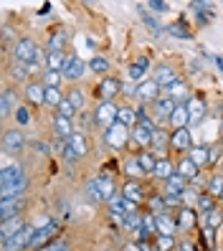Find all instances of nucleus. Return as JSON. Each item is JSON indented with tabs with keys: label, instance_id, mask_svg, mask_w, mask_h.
<instances>
[{
	"label": "nucleus",
	"instance_id": "1",
	"mask_svg": "<svg viewBox=\"0 0 223 251\" xmlns=\"http://www.w3.org/2000/svg\"><path fill=\"white\" fill-rule=\"evenodd\" d=\"M28 188V175L21 165H5L0 173V198H18Z\"/></svg>",
	"mask_w": 223,
	"mask_h": 251
},
{
	"label": "nucleus",
	"instance_id": "2",
	"mask_svg": "<svg viewBox=\"0 0 223 251\" xmlns=\"http://www.w3.org/2000/svg\"><path fill=\"white\" fill-rule=\"evenodd\" d=\"M13 58H16V64H41V51H38V43L33 38H18L13 43Z\"/></svg>",
	"mask_w": 223,
	"mask_h": 251
},
{
	"label": "nucleus",
	"instance_id": "3",
	"mask_svg": "<svg viewBox=\"0 0 223 251\" xmlns=\"http://www.w3.org/2000/svg\"><path fill=\"white\" fill-rule=\"evenodd\" d=\"M129 140H132V129L127 125H122L120 120H117L107 132H104V142H107L112 150H124Z\"/></svg>",
	"mask_w": 223,
	"mask_h": 251
},
{
	"label": "nucleus",
	"instance_id": "4",
	"mask_svg": "<svg viewBox=\"0 0 223 251\" xmlns=\"http://www.w3.org/2000/svg\"><path fill=\"white\" fill-rule=\"evenodd\" d=\"M36 231L38 228L33 224H25L18 233H13L10 239H5L0 246H3V251H28V244H31V239L36 236Z\"/></svg>",
	"mask_w": 223,
	"mask_h": 251
},
{
	"label": "nucleus",
	"instance_id": "5",
	"mask_svg": "<svg viewBox=\"0 0 223 251\" xmlns=\"http://www.w3.org/2000/svg\"><path fill=\"white\" fill-rule=\"evenodd\" d=\"M56 236H58V224L56 221H51L49 226H43L36 231V236L31 239V244H28V251H41V249H46L49 244L56 241Z\"/></svg>",
	"mask_w": 223,
	"mask_h": 251
},
{
	"label": "nucleus",
	"instance_id": "6",
	"mask_svg": "<svg viewBox=\"0 0 223 251\" xmlns=\"http://www.w3.org/2000/svg\"><path fill=\"white\" fill-rule=\"evenodd\" d=\"M117 114H120V107H117L114 101H99L97 109H94V122L109 129L117 122Z\"/></svg>",
	"mask_w": 223,
	"mask_h": 251
},
{
	"label": "nucleus",
	"instance_id": "7",
	"mask_svg": "<svg viewBox=\"0 0 223 251\" xmlns=\"http://www.w3.org/2000/svg\"><path fill=\"white\" fill-rule=\"evenodd\" d=\"M120 92H122V81L114 79V76H104L97 84V89H94V94H97L99 101H114V97L120 94Z\"/></svg>",
	"mask_w": 223,
	"mask_h": 251
},
{
	"label": "nucleus",
	"instance_id": "8",
	"mask_svg": "<svg viewBox=\"0 0 223 251\" xmlns=\"http://www.w3.org/2000/svg\"><path fill=\"white\" fill-rule=\"evenodd\" d=\"M89 152V142L81 132H74V135L66 140V150H64V157L69 160H76V157H84Z\"/></svg>",
	"mask_w": 223,
	"mask_h": 251
},
{
	"label": "nucleus",
	"instance_id": "9",
	"mask_svg": "<svg viewBox=\"0 0 223 251\" xmlns=\"http://www.w3.org/2000/svg\"><path fill=\"white\" fill-rule=\"evenodd\" d=\"M23 145H25V137H23V132L16 127V129H5L3 132V150L8 155H18L23 150Z\"/></svg>",
	"mask_w": 223,
	"mask_h": 251
},
{
	"label": "nucleus",
	"instance_id": "10",
	"mask_svg": "<svg viewBox=\"0 0 223 251\" xmlns=\"http://www.w3.org/2000/svg\"><path fill=\"white\" fill-rule=\"evenodd\" d=\"M23 208H25L23 196H18V198H0V221H8L13 216H23Z\"/></svg>",
	"mask_w": 223,
	"mask_h": 251
},
{
	"label": "nucleus",
	"instance_id": "11",
	"mask_svg": "<svg viewBox=\"0 0 223 251\" xmlns=\"http://www.w3.org/2000/svg\"><path fill=\"white\" fill-rule=\"evenodd\" d=\"M86 69H89V64H84L79 56H69L66 58V66H64V79L66 81H79L84 74H86Z\"/></svg>",
	"mask_w": 223,
	"mask_h": 251
},
{
	"label": "nucleus",
	"instance_id": "12",
	"mask_svg": "<svg viewBox=\"0 0 223 251\" xmlns=\"http://www.w3.org/2000/svg\"><path fill=\"white\" fill-rule=\"evenodd\" d=\"M160 89H162V86L155 79H145L137 86V99L142 101V104H147V101H152V104H155V101L160 99Z\"/></svg>",
	"mask_w": 223,
	"mask_h": 251
},
{
	"label": "nucleus",
	"instance_id": "13",
	"mask_svg": "<svg viewBox=\"0 0 223 251\" xmlns=\"http://www.w3.org/2000/svg\"><path fill=\"white\" fill-rule=\"evenodd\" d=\"M25 99H28V104H33V107H43L46 104V86H43V81H31V84H25Z\"/></svg>",
	"mask_w": 223,
	"mask_h": 251
},
{
	"label": "nucleus",
	"instance_id": "14",
	"mask_svg": "<svg viewBox=\"0 0 223 251\" xmlns=\"http://www.w3.org/2000/svg\"><path fill=\"white\" fill-rule=\"evenodd\" d=\"M175 109H177V101H175L173 97H168V94L160 97V99L155 101V117H157L160 122H165V120L170 122V117H173Z\"/></svg>",
	"mask_w": 223,
	"mask_h": 251
},
{
	"label": "nucleus",
	"instance_id": "15",
	"mask_svg": "<svg viewBox=\"0 0 223 251\" xmlns=\"http://www.w3.org/2000/svg\"><path fill=\"white\" fill-rule=\"evenodd\" d=\"M170 147H173L175 152H190L193 140H190L188 127H185V129H173V135H170Z\"/></svg>",
	"mask_w": 223,
	"mask_h": 251
},
{
	"label": "nucleus",
	"instance_id": "16",
	"mask_svg": "<svg viewBox=\"0 0 223 251\" xmlns=\"http://www.w3.org/2000/svg\"><path fill=\"white\" fill-rule=\"evenodd\" d=\"M122 196L127 198V201H132V203H142V201H147V196H145V188H142V183L140 180H124L122 183Z\"/></svg>",
	"mask_w": 223,
	"mask_h": 251
},
{
	"label": "nucleus",
	"instance_id": "17",
	"mask_svg": "<svg viewBox=\"0 0 223 251\" xmlns=\"http://www.w3.org/2000/svg\"><path fill=\"white\" fill-rule=\"evenodd\" d=\"M155 81L162 86V89H170L173 84L180 81V74H177L173 66H157V71H155Z\"/></svg>",
	"mask_w": 223,
	"mask_h": 251
},
{
	"label": "nucleus",
	"instance_id": "18",
	"mask_svg": "<svg viewBox=\"0 0 223 251\" xmlns=\"http://www.w3.org/2000/svg\"><path fill=\"white\" fill-rule=\"evenodd\" d=\"M155 218H157V233H162V236H175L177 228H180V226H177V218H173L170 211L157 213Z\"/></svg>",
	"mask_w": 223,
	"mask_h": 251
},
{
	"label": "nucleus",
	"instance_id": "19",
	"mask_svg": "<svg viewBox=\"0 0 223 251\" xmlns=\"http://www.w3.org/2000/svg\"><path fill=\"white\" fill-rule=\"evenodd\" d=\"M175 173H177V175H183V178H185L188 183H193V180H196L198 175H200V170H198L196 165H193V160H190L188 155L177 160V165H175Z\"/></svg>",
	"mask_w": 223,
	"mask_h": 251
},
{
	"label": "nucleus",
	"instance_id": "20",
	"mask_svg": "<svg viewBox=\"0 0 223 251\" xmlns=\"http://www.w3.org/2000/svg\"><path fill=\"white\" fill-rule=\"evenodd\" d=\"M25 226V221H23V216H13V218H8V221H3L0 224V241H5V239H10L13 233H18L21 228Z\"/></svg>",
	"mask_w": 223,
	"mask_h": 251
},
{
	"label": "nucleus",
	"instance_id": "21",
	"mask_svg": "<svg viewBox=\"0 0 223 251\" xmlns=\"http://www.w3.org/2000/svg\"><path fill=\"white\" fill-rule=\"evenodd\" d=\"M188 157L193 160V165L200 170V168L208 165V157H211V147H205V145H193V147H190V152H188Z\"/></svg>",
	"mask_w": 223,
	"mask_h": 251
},
{
	"label": "nucleus",
	"instance_id": "22",
	"mask_svg": "<svg viewBox=\"0 0 223 251\" xmlns=\"http://www.w3.org/2000/svg\"><path fill=\"white\" fill-rule=\"evenodd\" d=\"M10 112H18V97L8 86V89H3V97H0V114L8 117Z\"/></svg>",
	"mask_w": 223,
	"mask_h": 251
},
{
	"label": "nucleus",
	"instance_id": "23",
	"mask_svg": "<svg viewBox=\"0 0 223 251\" xmlns=\"http://www.w3.org/2000/svg\"><path fill=\"white\" fill-rule=\"evenodd\" d=\"M168 97H173L177 104H188V101L193 99V94H190V86L185 84V81H177V84H173L170 89H168Z\"/></svg>",
	"mask_w": 223,
	"mask_h": 251
},
{
	"label": "nucleus",
	"instance_id": "24",
	"mask_svg": "<svg viewBox=\"0 0 223 251\" xmlns=\"http://www.w3.org/2000/svg\"><path fill=\"white\" fill-rule=\"evenodd\" d=\"M66 41H69V33L64 31V28L53 31V33H51V38H49L46 53H61V51H64V46H66Z\"/></svg>",
	"mask_w": 223,
	"mask_h": 251
},
{
	"label": "nucleus",
	"instance_id": "25",
	"mask_svg": "<svg viewBox=\"0 0 223 251\" xmlns=\"http://www.w3.org/2000/svg\"><path fill=\"white\" fill-rule=\"evenodd\" d=\"M190 125V112H188V104H177V109L173 112L170 117V127L173 129H185Z\"/></svg>",
	"mask_w": 223,
	"mask_h": 251
},
{
	"label": "nucleus",
	"instance_id": "26",
	"mask_svg": "<svg viewBox=\"0 0 223 251\" xmlns=\"http://www.w3.org/2000/svg\"><path fill=\"white\" fill-rule=\"evenodd\" d=\"M188 112H190V125H200L203 117H205V104L200 97H193L188 101Z\"/></svg>",
	"mask_w": 223,
	"mask_h": 251
},
{
	"label": "nucleus",
	"instance_id": "27",
	"mask_svg": "<svg viewBox=\"0 0 223 251\" xmlns=\"http://www.w3.org/2000/svg\"><path fill=\"white\" fill-rule=\"evenodd\" d=\"M152 175L168 183V180L173 178V175H175V165H173V160H170V157H160V160H157V168H155V173H152Z\"/></svg>",
	"mask_w": 223,
	"mask_h": 251
},
{
	"label": "nucleus",
	"instance_id": "28",
	"mask_svg": "<svg viewBox=\"0 0 223 251\" xmlns=\"http://www.w3.org/2000/svg\"><path fill=\"white\" fill-rule=\"evenodd\" d=\"M124 175H127V180H142L147 173L142 170V165H140L137 157H129V160L124 162Z\"/></svg>",
	"mask_w": 223,
	"mask_h": 251
},
{
	"label": "nucleus",
	"instance_id": "29",
	"mask_svg": "<svg viewBox=\"0 0 223 251\" xmlns=\"http://www.w3.org/2000/svg\"><path fill=\"white\" fill-rule=\"evenodd\" d=\"M218 205H216V198L211 196V193H200L198 198H196V211L198 213H203V216H208L211 211H216Z\"/></svg>",
	"mask_w": 223,
	"mask_h": 251
},
{
	"label": "nucleus",
	"instance_id": "30",
	"mask_svg": "<svg viewBox=\"0 0 223 251\" xmlns=\"http://www.w3.org/2000/svg\"><path fill=\"white\" fill-rule=\"evenodd\" d=\"M53 132H56V137L69 140V137L74 135V129H71V120H66V117H58V114H56V120H53Z\"/></svg>",
	"mask_w": 223,
	"mask_h": 251
},
{
	"label": "nucleus",
	"instance_id": "31",
	"mask_svg": "<svg viewBox=\"0 0 223 251\" xmlns=\"http://www.w3.org/2000/svg\"><path fill=\"white\" fill-rule=\"evenodd\" d=\"M165 185H168V193H175V196H185L188 193V180L183 178V175H177V173L173 175Z\"/></svg>",
	"mask_w": 223,
	"mask_h": 251
},
{
	"label": "nucleus",
	"instance_id": "32",
	"mask_svg": "<svg viewBox=\"0 0 223 251\" xmlns=\"http://www.w3.org/2000/svg\"><path fill=\"white\" fill-rule=\"evenodd\" d=\"M196 221H198V216H196L193 208H180V216H177V226H180V231H190L193 226H196Z\"/></svg>",
	"mask_w": 223,
	"mask_h": 251
},
{
	"label": "nucleus",
	"instance_id": "33",
	"mask_svg": "<svg viewBox=\"0 0 223 251\" xmlns=\"http://www.w3.org/2000/svg\"><path fill=\"white\" fill-rule=\"evenodd\" d=\"M64 74L61 71H43V86L46 89H61Z\"/></svg>",
	"mask_w": 223,
	"mask_h": 251
},
{
	"label": "nucleus",
	"instance_id": "34",
	"mask_svg": "<svg viewBox=\"0 0 223 251\" xmlns=\"http://www.w3.org/2000/svg\"><path fill=\"white\" fill-rule=\"evenodd\" d=\"M66 58H69V56H64V51H61V53H46V66H49V71H64Z\"/></svg>",
	"mask_w": 223,
	"mask_h": 251
},
{
	"label": "nucleus",
	"instance_id": "35",
	"mask_svg": "<svg viewBox=\"0 0 223 251\" xmlns=\"http://www.w3.org/2000/svg\"><path fill=\"white\" fill-rule=\"evenodd\" d=\"M86 198L92 203H104V196H101V185H99V178L89 180L86 183Z\"/></svg>",
	"mask_w": 223,
	"mask_h": 251
},
{
	"label": "nucleus",
	"instance_id": "36",
	"mask_svg": "<svg viewBox=\"0 0 223 251\" xmlns=\"http://www.w3.org/2000/svg\"><path fill=\"white\" fill-rule=\"evenodd\" d=\"M205 193H211L213 198H221V193H223V175H221V173H213V175H211Z\"/></svg>",
	"mask_w": 223,
	"mask_h": 251
},
{
	"label": "nucleus",
	"instance_id": "37",
	"mask_svg": "<svg viewBox=\"0 0 223 251\" xmlns=\"http://www.w3.org/2000/svg\"><path fill=\"white\" fill-rule=\"evenodd\" d=\"M137 160H140V165H142V170H145V173H155L157 160H160V157H155L150 150H145V152H140V155H137Z\"/></svg>",
	"mask_w": 223,
	"mask_h": 251
},
{
	"label": "nucleus",
	"instance_id": "38",
	"mask_svg": "<svg viewBox=\"0 0 223 251\" xmlns=\"http://www.w3.org/2000/svg\"><path fill=\"white\" fill-rule=\"evenodd\" d=\"M132 140H135L137 145H142L145 150H147V147L152 145V135H150V132H147V129H142L140 125H135V129H132Z\"/></svg>",
	"mask_w": 223,
	"mask_h": 251
},
{
	"label": "nucleus",
	"instance_id": "39",
	"mask_svg": "<svg viewBox=\"0 0 223 251\" xmlns=\"http://www.w3.org/2000/svg\"><path fill=\"white\" fill-rule=\"evenodd\" d=\"M99 185H101V196H104V201L109 203V201L117 196V185H114V180L107 178V175H101V178H99Z\"/></svg>",
	"mask_w": 223,
	"mask_h": 251
},
{
	"label": "nucleus",
	"instance_id": "40",
	"mask_svg": "<svg viewBox=\"0 0 223 251\" xmlns=\"http://www.w3.org/2000/svg\"><path fill=\"white\" fill-rule=\"evenodd\" d=\"M117 120H120L122 125H127V127L137 125V109H132V107H120V114H117Z\"/></svg>",
	"mask_w": 223,
	"mask_h": 251
},
{
	"label": "nucleus",
	"instance_id": "41",
	"mask_svg": "<svg viewBox=\"0 0 223 251\" xmlns=\"http://www.w3.org/2000/svg\"><path fill=\"white\" fill-rule=\"evenodd\" d=\"M147 205H150V211L147 213H165V196H147Z\"/></svg>",
	"mask_w": 223,
	"mask_h": 251
},
{
	"label": "nucleus",
	"instance_id": "42",
	"mask_svg": "<svg viewBox=\"0 0 223 251\" xmlns=\"http://www.w3.org/2000/svg\"><path fill=\"white\" fill-rule=\"evenodd\" d=\"M155 249H157V251H173V249H175V236H162V233H157V236H155Z\"/></svg>",
	"mask_w": 223,
	"mask_h": 251
},
{
	"label": "nucleus",
	"instance_id": "43",
	"mask_svg": "<svg viewBox=\"0 0 223 251\" xmlns=\"http://www.w3.org/2000/svg\"><path fill=\"white\" fill-rule=\"evenodd\" d=\"M223 226V211L221 208H216V211H211V213H208L205 216V228H221Z\"/></svg>",
	"mask_w": 223,
	"mask_h": 251
},
{
	"label": "nucleus",
	"instance_id": "44",
	"mask_svg": "<svg viewBox=\"0 0 223 251\" xmlns=\"http://www.w3.org/2000/svg\"><path fill=\"white\" fill-rule=\"evenodd\" d=\"M28 76H31V71H28L25 64H13L10 66V79L13 81H25Z\"/></svg>",
	"mask_w": 223,
	"mask_h": 251
},
{
	"label": "nucleus",
	"instance_id": "45",
	"mask_svg": "<svg viewBox=\"0 0 223 251\" xmlns=\"http://www.w3.org/2000/svg\"><path fill=\"white\" fill-rule=\"evenodd\" d=\"M168 33L175 36V38H193V33L188 31L185 23H173V25H168Z\"/></svg>",
	"mask_w": 223,
	"mask_h": 251
},
{
	"label": "nucleus",
	"instance_id": "46",
	"mask_svg": "<svg viewBox=\"0 0 223 251\" xmlns=\"http://www.w3.org/2000/svg\"><path fill=\"white\" fill-rule=\"evenodd\" d=\"M66 97L61 94V89H46V104L49 107H53V109H58V104H61Z\"/></svg>",
	"mask_w": 223,
	"mask_h": 251
},
{
	"label": "nucleus",
	"instance_id": "47",
	"mask_svg": "<svg viewBox=\"0 0 223 251\" xmlns=\"http://www.w3.org/2000/svg\"><path fill=\"white\" fill-rule=\"evenodd\" d=\"M89 69L97 71V74H104V71H109V61L104 56H94L92 61H89Z\"/></svg>",
	"mask_w": 223,
	"mask_h": 251
},
{
	"label": "nucleus",
	"instance_id": "48",
	"mask_svg": "<svg viewBox=\"0 0 223 251\" xmlns=\"http://www.w3.org/2000/svg\"><path fill=\"white\" fill-rule=\"evenodd\" d=\"M69 101H71V104L74 107H76V109H81L84 107V92L79 89V86H74V89H69V97H66Z\"/></svg>",
	"mask_w": 223,
	"mask_h": 251
},
{
	"label": "nucleus",
	"instance_id": "49",
	"mask_svg": "<svg viewBox=\"0 0 223 251\" xmlns=\"http://www.w3.org/2000/svg\"><path fill=\"white\" fill-rule=\"evenodd\" d=\"M165 208H168V211H173V208H177V211H180V208H185V205H183V196L165 193Z\"/></svg>",
	"mask_w": 223,
	"mask_h": 251
},
{
	"label": "nucleus",
	"instance_id": "50",
	"mask_svg": "<svg viewBox=\"0 0 223 251\" xmlns=\"http://www.w3.org/2000/svg\"><path fill=\"white\" fill-rule=\"evenodd\" d=\"M56 114H58V117H66V120H71V117H74V114H76V107H74V104H71V101H69V99H64V101H61V104H58V109H56Z\"/></svg>",
	"mask_w": 223,
	"mask_h": 251
},
{
	"label": "nucleus",
	"instance_id": "51",
	"mask_svg": "<svg viewBox=\"0 0 223 251\" xmlns=\"http://www.w3.org/2000/svg\"><path fill=\"white\" fill-rule=\"evenodd\" d=\"M152 145H155L157 150L162 152V150H165V147H170V137H168L165 132L160 129V132H155V135H152Z\"/></svg>",
	"mask_w": 223,
	"mask_h": 251
},
{
	"label": "nucleus",
	"instance_id": "52",
	"mask_svg": "<svg viewBox=\"0 0 223 251\" xmlns=\"http://www.w3.org/2000/svg\"><path fill=\"white\" fill-rule=\"evenodd\" d=\"M142 226H145V231L150 236H157V218H155V213H145Z\"/></svg>",
	"mask_w": 223,
	"mask_h": 251
},
{
	"label": "nucleus",
	"instance_id": "53",
	"mask_svg": "<svg viewBox=\"0 0 223 251\" xmlns=\"http://www.w3.org/2000/svg\"><path fill=\"white\" fill-rule=\"evenodd\" d=\"M145 74H147V69L140 66L137 61L129 66V79H132V81H140V84H142V81H145Z\"/></svg>",
	"mask_w": 223,
	"mask_h": 251
},
{
	"label": "nucleus",
	"instance_id": "54",
	"mask_svg": "<svg viewBox=\"0 0 223 251\" xmlns=\"http://www.w3.org/2000/svg\"><path fill=\"white\" fill-rule=\"evenodd\" d=\"M140 16H142V21H145L147 25H150V31H152V33H162L160 23H157V21H155V18L150 16V13H147V10H140Z\"/></svg>",
	"mask_w": 223,
	"mask_h": 251
},
{
	"label": "nucleus",
	"instance_id": "55",
	"mask_svg": "<svg viewBox=\"0 0 223 251\" xmlns=\"http://www.w3.org/2000/svg\"><path fill=\"white\" fill-rule=\"evenodd\" d=\"M41 251H71V244L64 241V239H56L53 244H49L46 249H41Z\"/></svg>",
	"mask_w": 223,
	"mask_h": 251
},
{
	"label": "nucleus",
	"instance_id": "56",
	"mask_svg": "<svg viewBox=\"0 0 223 251\" xmlns=\"http://www.w3.org/2000/svg\"><path fill=\"white\" fill-rule=\"evenodd\" d=\"M147 8H152L155 13H165V10H168V3H162V0H150V3H147Z\"/></svg>",
	"mask_w": 223,
	"mask_h": 251
},
{
	"label": "nucleus",
	"instance_id": "57",
	"mask_svg": "<svg viewBox=\"0 0 223 251\" xmlns=\"http://www.w3.org/2000/svg\"><path fill=\"white\" fill-rule=\"evenodd\" d=\"M16 120H18V125H28V122H31V117H28L25 107H18V112H16Z\"/></svg>",
	"mask_w": 223,
	"mask_h": 251
},
{
	"label": "nucleus",
	"instance_id": "58",
	"mask_svg": "<svg viewBox=\"0 0 223 251\" xmlns=\"http://www.w3.org/2000/svg\"><path fill=\"white\" fill-rule=\"evenodd\" d=\"M218 155H221V147H211V157H208V165H213V162L218 160Z\"/></svg>",
	"mask_w": 223,
	"mask_h": 251
},
{
	"label": "nucleus",
	"instance_id": "59",
	"mask_svg": "<svg viewBox=\"0 0 223 251\" xmlns=\"http://www.w3.org/2000/svg\"><path fill=\"white\" fill-rule=\"evenodd\" d=\"M49 10H51V3H43V5H41V10H38V13H41V16H46V13H49Z\"/></svg>",
	"mask_w": 223,
	"mask_h": 251
},
{
	"label": "nucleus",
	"instance_id": "60",
	"mask_svg": "<svg viewBox=\"0 0 223 251\" xmlns=\"http://www.w3.org/2000/svg\"><path fill=\"white\" fill-rule=\"evenodd\" d=\"M180 251H196V249H193V244H188V241H183V244H180Z\"/></svg>",
	"mask_w": 223,
	"mask_h": 251
},
{
	"label": "nucleus",
	"instance_id": "61",
	"mask_svg": "<svg viewBox=\"0 0 223 251\" xmlns=\"http://www.w3.org/2000/svg\"><path fill=\"white\" fill-rule=\"evenodd\" d=\"M216 64H218V69L223 71V58H221V56H216Z\"/></svg>",
	"mask_w": 223,
	"mask_h": 251
},
{
	"label": "nucleus",
	"instance_id": "62",
	"mask_svg": "<svg viewBox=\"0 0 223 251\" xmlns=\"http://www.w3.org/2000/svg\"><path fill=\"white\" fill-rule=\"evenodd\" d=\"M218 112H221V117H223V101H221V107H218Z\"/></svg>",
	"mask_w": 223,
	"mask_h": 251
},
{
	"label": "nucleus",
	"instance_id": "63",
	"mask_svg": "<svg viewBox=\"0 0 223 251\" xmlns=\"http://www.w3.org/2000/svg\"><path fill=\"white\" fill-rule=\"evenodd\" d=\"M221 137H223V120H221Z\"/></svg>",
	"mask_w": 223,
	"mask_h": 251
},
{
	"label": "nucleus",
	"instance_id": "64",
	"mask_svg": "<svg viewBox=\"0 0 223 251\" xmlns=\"http://www.w3.org/2000/svg\"><path fill=\"white\" fill-rule=\"evenodd\" d=\"M221 201H223V193H221Z\"/></svg>",
	"mask_w": 223,
	"mask_h": 251
}]
</instances>
